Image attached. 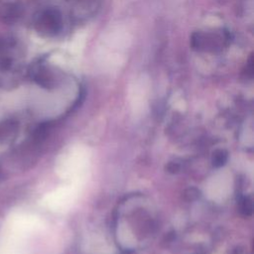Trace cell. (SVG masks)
I'll use <instances>...</instances> for the list:
<instances>
[{"mask_svg":"<svg viewBox=\"0 0 254 254\" xmlns=\"http://www.w3.org/2000/svg\"><path fill=\"white\" fill-rule=\"evenodd\" d=\"M231 41V35L225 30L195 32L190 37V46L198 52H219Z\"/></svg>","mask_w":254,"mask_h":254,"instance_id":"obj_1","label":"cell"},{"mask_svg":"<svg viewBox=\"0 0 254 254\" xmlns=\"http://www.w3.org/2000/svg\"><path fill=\"white\" fill-rule=\"evenodd\" d=\"M44 24L48 33L56 34L62 28V16L59 11L51 10L44 16Z\"/></svg>","mask_w":254,"mask_h":254,"instance_id":"obj_2","label":"cell"},{"mask_svg":"<svg viewBox=\"0 0 254 254\" xmlns=\"http://www.w3.org/2000/svg\"><path fill=\"white\" fill-rule=\"evenodd\" d=\"M227 159V155L224 151H218L215 153V155L213 156V164L218 167V166H221L225 163Z\"/></svg>","mask_w":254,"mask_h":254,"instance_id":"obj_3","label":"cell"},{"mask_svg":"<svg viewBox=\"0 0 254 254\" xmlns=\"http://www.w3.org/2000/svg\"><path fill=\"white\" fill-rule=\"evenodd\" d=\"M246 69H247L246 74L251 75L252 74V70H253V59H252V57L249 58V61L246 64Z\"/></svg>","mask_w":254,"mask_h":254,"instance_id":"obj_4","label":"cell"}]
</instances>
